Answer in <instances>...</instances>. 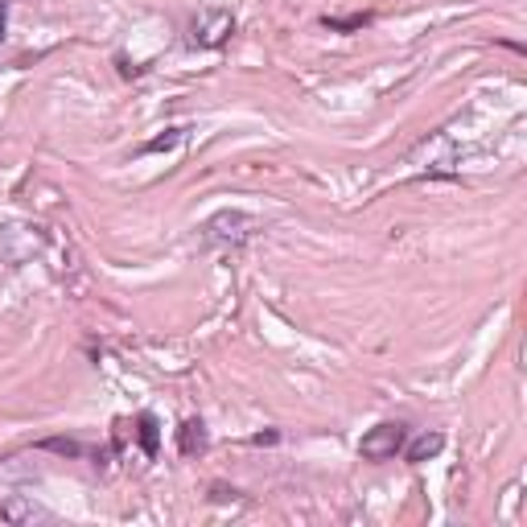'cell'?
<instances>
[{
	"label": "cell",
	"mask_w": 527,
	"mask_h": 527,
	"mask_svg": "<svg viewBox=\"0 0 527 527\" xmlns=\"http://www.w3.org/2000/svg\"><path fill=\"white\" fill-rule=\"evenodd\" d=\"M178 145H182V128H165V136H153L149 145H140V157L165 153V149H178Z\"/></svg>",
	"instance_id": "30bf717a"
},
{
	"label": "cell",
	"mask_w": 527,
	"mask_h": 527,
	"mask_svg": "<svg viewBox=\"0 0 527 527\" xmlns=\"http://www.w3.org/2000/svg\"><path fill=\"white\" fill-rule=\"evenodd\" d=\"M9 5H13V0H0V42H5V21H9Z\"/></svg>",
	"instance_id": "8fae6325"
},
{
	"label": "cell",
	"mask_w": 527,
	"mask_h": 527,
	"mask_svg": "<svg viewBox=\"0 0 527 527\" xmlns=\"http://www.w3.org/2000/svg\"><path fill=\"white\" fill-rule=\"evenodd\" d=\"M375 21V13H350V17H322V29L330 33H359Z\"/></svg>",
	"instance_id": "ba28073f"
},
{
	"label": "cell",
	"mask_w": 527,
	"mask_h": 527,
	"mask_svg": "<svg viewBox=\"0 0 527 527\" xmlns=\"http://www.w3.org/2000/svg\"><path fill=\"white\" fill-rule=\"evenodd\" d=\"M404 441H408V425H400V420H383V425L363 433L359 458L363 462H392V458H400Z\"/></svg>",
	"instance_id": "7a4b0ae2"
},
{
	"label": "cell",
	"mask_w": 527,
	"mask_h": 527,
	"mask_svg": "<svg viewBox=\"0 0 527 527\" xmlns=\"http://www.w3.org/2000/svg\"><path fill=\"white\" fill-rule=\"evenodd\" d=\"M206 449H210V433L202 425V416H190L186 425L178 429V453H182V458H202Z\"/></svg>",
	"instance_id": "277c9868"
},
{
	"label": "cell",
	"mask_w": 527,
	"mask_h": 527,
	"mask_svg": "<svg viewBox=\"0 0 527 527\" xmlns=\"http://www.w3.org/2000/svg\"><path fill=\"white\" fill-rule=\"evenodd\" d=\"M260 231V219L248 210H219L202 223V248H243L252 235Z\"/></svg>",
	"instance_id": "6da1fadb"
},
{
	"label": "cell",
	"mask_w": 527,
	"mask_h": 527,
	"mask_svg": "<svg viewBox=\"0 0 527 527\" xmlns=\"http://www.w3.org/2000/svg\"><path fill=\"white\" fill-rule=\"evenodd\" d=\"M445 449V433H420L416 441H404V458L412 462V466H420V462H429V458H437V453Z\"/></svg>",
	"instance_id": "5b68a950"
},
{
	"label": "cell",
	"mask_w": 527,
	"mask_h": 527,
	"mask_svg": "<svg viewBox=\"0 0 527 527\" xmlns=\"http://www.w3.org/2000/svg\"><path fill=\"white\" fill-rule=\"evenodd\" d=\"M276 437H280V433H256V437H252V445H272Z\"/></svg>",
	"instance_id": "7c38bea8"
},
{
	"label": "cell",
	"mask_w": 527,
	"mask_h": 527,
	"mask_svg": "<svg viewBox=\"0 0 527 527\" xmlns=\"http://www.w3.org/2000/svg\"><path fill=\"white\" fill-rule=\"evenodd\" d=\"M136 437H140V449H145V458H157V449H161V429H157V416H153V412H140V416H136Z\"/></svg>",
	"instance_id": "52a82bcc"
},
{
	"label": "cell",
	"mask_w": 527,
	"mask_h": 527,
	"mask_svg": "<svg viewBox=\"0 0 527 527\" xmlns=\"http://www.w3.org/2000/svg\"><path fill=\"white\" fill-rule=\"evenodd\" d=\"M33 449H46V453H58V458H87V445H79V441H70V437H46V441H38Z\"/></svg>",
	"instance_id": "9c48e42d"
},
{
	"label": "cell",
	"mask_w": 527,
	"mask_h": 527,
	"mask_svg": "<svg viewBox=\"0 0 527 527\" xmlns=\"http://www.w3.org/2000/svg\"><path fill=\"white\" fill-rule=\"evenodd\" d=\"M0 519H9V523H33V519H50V511H42L38 503H29V499H9V503H0Z\"/></svg>",
	"instance_id": "8992f818"
},
{
	"label": "cell",
	"mask_w": 527,
	"mask_h": 527,
	"mask_svg": "<svg viewBox=\"0 0 527 527\" xmlns=\"http://www.w3.org/2000/svg\"><path fill=\"white\" fill-rule=\"evenodd\" d=\"M231 33H235V17L227 9H206L190 25V46H198V50H219L231 38Z\"/></svg>",
	"instance_id": "3957f363"
}]
</instances>
